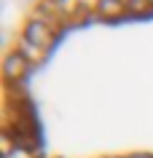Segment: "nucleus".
Returning a JSON list of instances; mask_svg holds the SVG:
<instances>
[{"mask_svg":"<svg viewBox=\"0 0 153 158\" xmlns=\"http://www.w3.org/2000/svg\"><path fill=\"white\" fill-rule=\"evenodd\" d=\"M24 40H30L32 46H38V48L46 51L51 43H54V32H51V27L46 24V22H40V19H32V22L27 24Z\"/></svg>","mask_w":153,"mask_h":158,"instance_id":"nucleus-1","label":"nucleus"},{"mask_svg":"<svg viewBox=\"0 0 153 158\" xmlns=\"http://www.w3.org/2000/svg\"><path fill=\"white\" fill-rule=\"evenodd\" d=\"M30 70V62L24 59V54H11L6 62H3V75L8 81H22Z\"/></svg>","mask_w":153,"mask_h":158,"instance_id":"nucleus-2","label":"nucleus"},{"mask_svg":"<svg viewBox=\"0 0 153 158\" xmlns=\"http://www.w3.org/2000/svg\"><path fill=\"white\" fill-rule=\"evenodd\" d=\"M100 14L102 16H118L126 11V0H100Z\"/></svg>","mask_w":153,"mask_h":158,"instance_id":"nucleus-3","label":"nucleus"},{"mask_svg":"<svg viewBox=\"0 0 153 158\" xmlns=\"http://www.w3.org/2000/svg\"><path fill=\"white\" fill-rule=\"evenodd\" d=\"M19 54H24V59L30 62V64H38L43 56H46V51L43 48H38V46H32L30 40H24L22 38V46H19Z\"/></svg>","mask_w":153,"mask_h":158,"instance_id":"nucleus-4","label":"nucleus"},{"mask_svg":"<svg viewBox=\"0 0 153 158\" xmlns=\"http://www.w3.org/2000/svg\"><path fill=\"white\" fill-rule=\"evenodd\" d=\"M132 158H153V156H132Z\"/></svg>","mask_w":153,"mask_h":158,"instance_id":"nucleus-5","label":"nucleus"}]
</instances>
